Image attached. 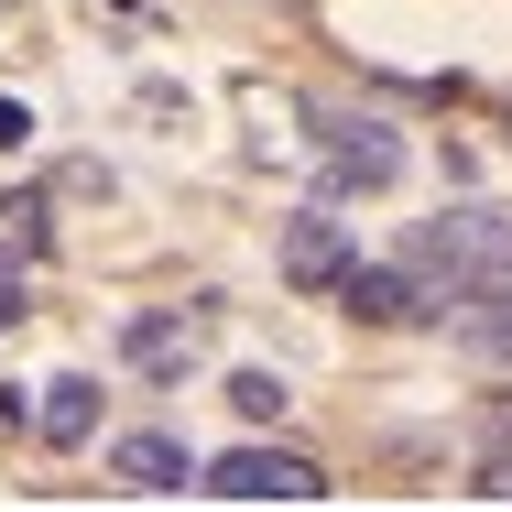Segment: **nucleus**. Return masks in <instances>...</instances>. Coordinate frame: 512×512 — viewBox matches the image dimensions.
Segmentation results:
<instances>
[{
  "mask_svg": "<svg viewBox=\"0 0 512 512\" xmlns=\"http://www.w3.org/2000/svg\"><path fill=\"white\" fill-rule=\"evenodd\" d=\"M0 240H11V262H33L44 251V197H0Z\"/></svg>",
  "mask_w": 512,
  "mask_h": 512,
  "instance_id": "1a4fd4ad",
  "label": "nucleus"
},
{
  "mask_svg": "<svg viewBox=\"0 0 512 512\" xmlns=\"http://www.w3.org/2000/svg\"><path fill=\"white\" fill-rule=\"evenodd\" d=\"M502 425H512V404H502Z\"/></svg>",
  "mask_w": 512,
  "mask_h": 512,
  "instance_id": "4468645a",
  "label": "nucleus"
},
{
  "mask_svg": "<svg viewBox=\"0 0 512 512\" xmlns=\"http://www.w3.org/2000/svg\"><path fill=\"white\" fill-rule=\"evenodd\" d=\"M22 327V273H0V338Z\"/></svg>",
  "mask_w": 512,
  "mask_h": 512,
  "instance_id": "ddd939ff",
  "label": "nucleus"
},
{
  "mask_svg": "<svg viewBox=\"0 0 512 512\" xmlns=\"http://www.w3.org/2000/svg\"><path fill=\"white\" fill-rule=\"evenodd\" d=\"M22 142H33V109H22V99H0V153H22Z\"/></svg>",
  "mask_w": 512,
  "mask_h": 512,
  "instance_id": "9b49d317",
  "label": "nucleus"
},
{
  "mask_svg": "<svg viewBox=\"0 0 512 512\" xmlns=\"http://www.w3.org/2000/svg\"><path fill=\"white\" fill-rule=\"evenodd\" d=\"M338 273H349V240H338V218H327V207H306V218L284 229V284H306V295H327Z\"/></svg>",
  "mask_w": 512,
  "mask_h": 512,
  "instance_id": "423d86ee",
  "label": "nucleus"
},
{
  "mask_svg": "<svg viewBox=\"0 0 512 512\" xmlns=\"http://www.w3.org/2000/svg\"><path fill=\"white\" fill-rule=\"evenodd\" d=\"M469 491H480V502H512V458H491V469H480Z\"/></svg>",
  "mask_w": 512,
  "mask_h": 512,
  "instance_id": "f8f14e48",
  "label": "nucleus"
},
{
  "mask_svg": "<svg viewBox=\"0 0 512 512\" xmlns=\"http://www.w3.org/2000/svg\"><path fill=\"white\" fill-rule=\"evenodd\" d=\"M316 153H327V197H382L404 175V131L382 109H327L316 120Z\"/></svg>",
  "mask_w": 512,
  "mask_h": 512,
  "instance_id": "f257e3e1",
  "label": "nucleus"
},
{
  "mask_svg": "<svg viewBox=\"0 0 512 512\" xmlns=\"http://www.w3.org/2000/svg\"><path fill=\"white\" fill-rule=\"evenodd\" d=\"M229 404H240L251 425H262V414H284L295 393H284V371H240V382H229Z\"/></svg>",
  "mask_w": 512,
  "mask_h": 512,
  "instance_id": "9d476101",
  "label": "nucleus"
},
{
  "mask_svg": "<svg viewBox=\"0 0 512 512\" xmlns=\"http://www.w3.org/2000/svg\"><path fill=\"white\" fill-rule=\"evenodd\" d=\"M447 327H458L469 349H491V360H512V273H502V284H469V295L447 306Z\"/></svg>",
  "mask_w": 512,
  "mask_h": 512,
  "instance_id": "6e6552de",
  "label": "nucleus"
},
{
  "mask_svg": "<svg viewBox=\"0 0 512 512\" xmlns=\"http://www.w3.org/2000/svg\"><path fill=\"white\" fill-rule=\"evenodd\" d=\"M109 469H120V491H142V502H164V491H186V480H197L186 436H120V447H109Z\"/></svg>",
  "mask_w": 512,
  "mask_h": 512,
  "instance_id": "39448f33",
  "label": "nucleus"
},
{
  "mask_svg": "<svg viewBox=\"0 0 512 512\" xmlns=\"http://www.w3.org/2000/svg\"><path fill=\"white\" fill-rule=\"evenodd\" d=\"M197 491H218V502H327V469L295 447H229L218 469H197Z\"/></svg>",
  "mask_w": 512,
  "mask_h": 512,
  "instance_id": "f03ea898",
  "label": "nucleus"
},
{
  "mask_svg": "<svg viewBox=\"0 0 512 512\" xmlns=\"http://www.w3.org/2000/svg\"><path fill=\"white\" fill-rule=\"evenodd\" d=\"M338 295H349L360 327H404V316H425V295H414L404 262H349V273H338Z\"/></svg>",
  "mask_w": 512,
  "mask_h": 512,
  "instance_id": "7ed1b4c3",
  "label": "nucleus"
},
{
  "mask_svg": "<svg viewBox=\"0 0 512 512\" xmlns=\"http://www.w3.org/2000/svg\"><path fill=\"white\" fill-rule=\"evenodd\" d=\"M120 360L153 371V382H186L197 371V316H131L120 327Z\"/></svg>",
  "mask_w": 512,
  "mask_h": 512,
  "instance_id": "20e7f679",
  "label": "nucleus"
},
{
  "mask_svg": "<svg viewBox=\"0 0 512 512\" xmlns=\"http://www.w3.org/2000/svg\"><path fill=\"white\" fill-rule=\"evenodd\" d=\"M33 436H44V447H88V436H99V382H88V371L44 382V404H33Z\"/></svg>",
  "mask_w": 512,
  "mask_h": 512,
  "instance_id": "0eeeda50",
  "label": "nucleus"
}]
</instances>
